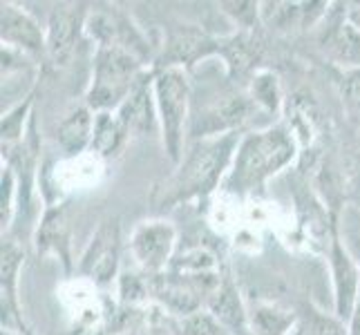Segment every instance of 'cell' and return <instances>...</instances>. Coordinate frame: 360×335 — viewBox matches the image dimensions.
<instances>
[{"label":"cell","instance_id":"19","mask_svg":"<svg viewBox=\"0 0 360 335\" xmlns=\"http://www.w3.org/2000/svg\"><path fill=\"white\" fill-rule=\"evenodd\" d=\"M300 331H302V335H349L340 317L320 311V308H316L314 304L304 306Z\"/></svg>","mask_w":360,"mask_h":335},{"label":"cell","instance_id":"21","mask_svg":"<svg viewBox=\"0 0 360 335\" xmlns=\"http://www.w3.org/2000/svg\"><path fill=\"white\" fill-rule=\"evenodd\" d=\"M345 107L352 117H360V67H349L336 77Z\"/></svg>","mask_w":360,"mask_h":335},{"label":"cell","instance_id":"4","mask_svg":"<svg viewBox=\"0 0 360 335\" xmlns=\"http://www.w3.org/2000/svg\"><path fill=\"white\" fill-rule=\"evenodd\" d=\"M191 85L184 67H161L155 72L157 117L164 132V147L172 164L179 166L184 157V132L188 121Z\"/></svg>","mask_w":360,"mask_h":335},{"label":"cell","instance_id":"1","mask_svg":"<svg viewBox=\"0 0 360 335\" xmlns=\"http://www.w3.org/2000/svg\"><path fill=\"white\" fill-rule=\"evenodd\" d=\"M240 141L242 139L238 132L204 136V139L195 141L188 152H184L177 172L166 181V188H161V197L157 202L172 208L175 204L213 192L221 175L233 164Z\"/></svg>","mask_w":360,"mask_h":335},{"label":"cell","instance_id":"14","mask_svg":"<svg viewBox=\"0 0 360 335\" xmlns=\"http://www.w3.org/2000/svg\"><path fill=\"white\" fill-rule=\"evenodd\" d=\"M36 248L39 253H56L70 270V228L63 208H49L45 213L36 235Z\"/></svg>","mask_w":360,"mask_h":335},{"label":"cell","instance_id":"12","mask_svg":"<svg viewBox=\"0 0 360 335\" xmlns=\"http://www.w3.org/2000/svg\"><path fill=\"white\" fill-rule=\"evenodd\" d=\"M215 43L200 29L184 25L175 34L170 36L164 54V67H181V65H193L197 58L208 56L215 52Z\"/></svg>","mask_w":360,"mask_h":335},{"label":"cell","instance_id":"6","mask_svg":"<svg viewBox=\"0 0 360 335\" xmlns=\"http://www.w3.org/2000/svg\"><path fill=\"white\" fill-rule=\"evenodd\" d=\"M85 27L83 5H56L47 20L45 54L56 67H65L79 45V34Z\"/></svg>","mask_w":360,"mask_h":335},{"label":"cell","instance_id":"8","mask_svg":"<svg viewBox=\"0 0 360 335\" xmlns=\"http://www.w3.org/2000/svg\"><path fill=\"white\" fill-rule=\"evenodd\" d=\"M177 232L168 221H146L132 232V255L146 270L159 272L168 264Z\"/></svg>","mask_w":360,"mask_h":335},{"label":"cell","instance_id":"29","mask_svg":"<svg viewBox=\"0 0 360 335\" xmlns=\"http://www.w3.org/2000/svg\"><path fill=\"white\" fill-rule=\"evenodd\" d=\"M295 335H302V331H300V329H297V331H295Z\"/></svg>","mask_w":360,"mask_h":335},{"label":"cell","instance_id":"16","mask_svg":"<svg viewBox=\"0 0 360 335\" xmlns=\"http://www.w3.org/2000/svg\"><path fill=\"white\" fill-rule=\"evenodd\" d=\"M128 136L126 128L112 112H98L94 117V134H92V150L101 157H112L119 152L123 139Z\"/></svg>","mask_w":360,"mask_h":335},{"label":"cell","instance_id":"13","mask_svg":"<svg viewBox=\"0 0 360 335\" xmlns=\"http://www.w3.org/2000/svg\"><path fill=\"white\" fill-rule=\"evenodd\" d=\"M0 282H3V327L5 322L9 324V320L14 317L18 322V327L22 331H27L22 324V317L18 313V300H16V287H18V272L22 266V251L16 242L5 239L3 242V251H0Z\"/></svg>","mask_w":360,"mask_h":335},{"label":"cell","instance_id":"27","mask_svg":"<svg viewBox=\"0 0 360 335\" xmlns=\"http://www.w3.org/2000/svg\"><path fill=\"white\" fill-rule=\"evenodd\" d=\"M347 16H349V22L354 25V27L360 29V5H352V9L347 11Z\"/></svg>","mask_w":360,"mask_h":335},{"label":"cell","instance_id":"15","mask_svg":"<svg viewBox=\"0 0 360 335\" xmlns=\"http://www.w3.org/2000/svg\"><path fill=\"white\" fill-rule=\"evenodd\" d=\"M92 134H94L92 112H90V107H79L58 126L56 139L68 157H77L88 145H92Z\"/></svg>","mask_w":360,"mask_h":335},{"label":"cell","instance_id":"26","mask_svg":"<svg viewBox=\"0 0 360 335\" xmlns=\"http://www.w3.org/2000/svg\"><path fill=\"white\" fill-rule=\"evenodd\" d=\"M347 333L349 335H360V293H358V300L354 306V313L349 317V327H347Z\"/></svg>","mask_w":360,"mask_h":335},{"label":"cell","instance_id":"25","mask_svg":"<svg viewBox=\"0 0 360 335\" xmlns=\"http://www.w3.org/2000/svg\"><path fill=\"white\" fill-rule=\"evenodd\" d=\"M226 14H231L235 20H240L244 27H255V20H257V14H262L259 11V3H221Z\"/></svg>","mask_w":360,"mask_h":335},{"label":"cell","instance_id":"17","mask_svg":"<svg viewBox=\"0 0 360 335\" xmlns=\"http://www.w3.org/2000/svg\"><path fill=\"white\" fill-rule=\"evenodd\" d=\"M253 335H287L291 324L295 322L293 313L280 311L278 306H257L248 315Z\"/></svg>","mask_w":360,"mask_h":335},{"label":"cell","instance_id":"20","mask_svg":"<svg viewBox=\"0 0 360 335\" xmlns=\"http://www.w3.org/2000/svg\"><path fill=\"white\" fill-rule=\"evenodd\" d=\"M32 96L25 98V103H20L16 110H11L7 117H3V152L14 150L22 139V121L27 119L25 114L32 107Z\"/></svg>","mask_w":360,"mask_h":335},{"label":"cell","instance_id":"5","mask_svg":"<svg viewBox=\"0 0 360 335\" xmlns=\"http://www.w3.org/2000/svg\"><path fill=\"white\" fill-rule=\"evenodd\" d=\"M331 275H333V302H336V317L349 322L354 306L360 293V266L352 255L349 246H345L338 237L336 219H331Z\"/></svg>","mask_w":360,"mask_h":335},{"label":"cell","instance_id":"2","mask_svg":"<svg viewBox=\"0 0 360 335\" xmlns=\"http://www.w3.org/2000/svg\"><path fill=\"white\" fill-rule=\"evenodd\" d=\"M295 157L293 136L282 126L246 134L238 145V152L226 177V190L235 195H248L287 168Z\"/></svg>","mask_w":360,"mask_h":335},{"label":"cell","instance_id":"10","mask_svg":"<svg viewBox=\"0 0 360 335\" xmlns=\"http://www.w3.org/2000/svg\"><path fill=\"white\" fill-rule=\"evenodd\" d=\"M117 117L128 134H148L157 128V101H155V77H141L134 90L119 107Z\"/></svg>","mask_w":360,"mask_h":335},{"label":"cell","instance_id":"11","mask_svg":"<svg viewBox=\"0 0 360 335\" xmlns=\"http://www.w3.org/2000/svg\"><path fill=\"white\" fill-rule=\"evenodd\" d=\"M206 304H208V313L231 335H253L248 313L244 311L238 287H235L231 277H221L217 282V287L210 291Z\"/></svg>","mask_w":360,"mask_h":335},{"label":"cell","instance_id":"24","mask_svg":"<svg viewBox=\"0 0 360 335\" xmlns=\"http://www.w3.org/2000/svg\"><path fill=\"white\" fill-rule=\"evenodd\" d=\"M253 96L257 103H264L269 110L278 107V85H276V77L271 74H262L257 77V81L253 83Z\"/></svg>","mask_w":360,"mask_h":335},{"label":"cell","instance_id":"22","mask_svg":"<svg viewBox=\"0 0 360 335\" xmlns=\"http://www.w3.org/2000/svg\"><path fill=\"white\" fill-rule=\"evenodd\" d=\"M179 329H181V335H231L213 315L202 313V311L186 315Z\"/></svg>","mask_w":360,"mask_h":335},{"label":"cell","instance_id":"30","mask_svg":"<svg viewBox=\"0 0 360 335\" xmlns=\"http://www.w3.org/2000/svg\"><path fill=\"white\" fill-rule=\"evenodd\" d=\"M25 335H32V333H30V331H25Z\"/></svg>","mask_w":360,"mask_h":335},{"label":"cell","instance_id":"23","mask_svg":"<svg viewBox=\"0 0 360 335\" xmlns=\"http://www.w3.org/2000/svg\"><path fill=\"white\" fill-rule=\"evenodd\" d=\"M16 172L9 166L3 172V192H0V223L3 228L9 226L11 210H14V195H16Z\"/></svg>","mask_w":360,"mask_h":335},{"label":"cell","instance_id":"7","mask_svg":"<svg viewBox=\"0 0 360 335\" xmlns=\"http://www.w3.org/2000/svg\"><path fill=\"white\" fill-rule=\"evenodd\" d=\"M119 251H121V237H119L117 219L101 223V228L94 232L90 246L85 248V253L81 257L79 272L83 277L94 280L96 284H110L117 275Z\"/></svg>","mask_w":360,"mask_h":335},{"label":"cell","instance_id":"9","mask_svg":"<svg viewBox=\"0 0 360 335\" xmlns=\"http://www.w3.org/2000/svg\"><path fill=\"white\" fill-rule=\"evenodd\" d=\"M0 39H3V47L16 49L20 54L39 56L47 49L39 22L25 9L11 3L0 5Z\"/></svg>","mask_w":360,"mask_h":335},{"label":"cell","instance_id":"28","mask_svg":"<svg viewBox=\"0 0 360 335\" xmlns=\"http://www.w3.org/2000/svg\"><path fill=\"white\" fill-rule=\"evenodd\" d=\"M349 251H352V255L356 257V262H358V266H360V239L352 237V246H349Z\"/></svg>","mask_w":360,"mask_h":335},{"label":"cell","instance_id":"18","mask_svg":"<svg viewBox=\"0 0 360 335\" xmlns=\"http://www.w3.org/2000/svg\"><path fill=\"white\" fill-rule=\"evenodd\" d=\"M327 45L342 63L360 65V29L354 27L349 20L340 22L338 27L331 32Z\"/></svg>","mask_w":360,"mask_h":335},{"label":"cell","instance_id":"3","mask_svg":"<svg viewBox=\"0 0 360 335\" xmlns=\"http://www.w3.org/2000/svg\"><path fill=\"white\" fill-rule=\"evenodd\" d=\"M139 65L141 63L134 58V54L119 43L98 47L94 81L88 92V107L98 112L119 110L134 90L136 81L141 79Z\"/></svg>","mask_w":360,"mask_h":335}]
</instances>
